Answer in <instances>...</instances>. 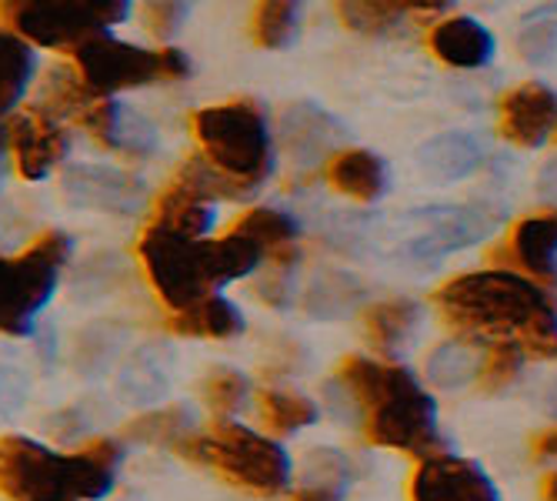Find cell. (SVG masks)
Masks as SVG:
<instances>
[{
    "instance_id": "cell-1",
    "label": "cell",
    "mask_w": 557,
    "mask_h": 501,
    "mask_svg": "<svg viewBox=\"0 0 557 501\" xmlns=\"http://www.w3.org/2000/svg\"><path fill=\"white\" fill-rule=\"evenodd\" d=\"M434 305L447 328L461 331L465 341L515 344L524 355H557V308L550 294L515 271H471L450 278Z\"/></svg>"
},
{
    "instance_id": "cell-2",
    "label": "cell",
    "mask_w": 557,
    "mask_h": 501,
    "mask_svg": "<svg viewBox=\"0 0 557 501\" xmlns=\"http://www.w3.org/2000/svg\"><path fill=\"white\" fill-rule=\"evenodd\" d=\"M137 255L150 288L171 311H184L194 301L255 271L268 255L261 244L240 234L234 224L221 237H187L168 228L147 224Z\"/></svg>"
},
{
    "instance_id": "cell-3",
    "label": "cell",
    "mask_w": 557,
    "mask_h": 501,
    "mask_svg": "<svg viewBox=\"0 0 557 501\" xmlns=\"http://www.w3.org/2000/svg\"><path fill=\"white\" fill-rule=\"evenodd\" d=\"M337 378L344 394L358 405L371 444L397 448L421 459L441 455L444 441L437 435V405L411 371L350 355Z\"/></svg>"
},
{
    "instance_id": "cell-4",
    "label": "cell",
    "mask_w": 557,
    "mask_h": 501,
    "mask_svg": "<svg viewBox=\"0 0 557 501\" xmlns=\"http://www.w3.org/2000/svg\"><path fill=\"white\" fill-rule=\"evenodd\" d=\"M121 444L94 438L77 451L47 448L24 435L0 438V494L8 501H97L114 488Z\"/></svg>"
},
{
    "instance_id": "cell-5",
    "label": "cell",
    "mask_w": 557,
    "mask_h": 501,
    "mask_svg": "<svg viewBox=\"0 0 557 501\" xmlns=\"http://www.w3.org/2000/svg\"><path fill=\"white\" fill-rule=\"evenodd\" d=\"M194 137L205 158L237 197L255 194L274 171L271 124L255 100H224L194 114Z\"/></svg>"
},
{
    "instance_id": "cell-6",
    "label": "cell",
    "mask_w": 557,
    "mask_h": 501,
    "mask_svg": "<svg viewBox=\"0 0 557 501\" xmlns=\"http://www.w3.org/2000/svg\"><path fill=\"white\" fill-rule=\"evenodd\" d=\"M177 455L197 465H208L218 475H224L231 485L264 498L284 491L290 478L287 451L277 441L227 418L214 421L205 435H190L177 448Z\"/></svg>"
},
{
    "instance_id": "cell-7",
    "label": "cell",
    "mask_w": 557,
    "mask_h": 501,
    "mask_svg": "<svg viewBox=\"0 0 557 501\" xmlns=\"http://www.w3.org/2000/svg\"><path fill=\"white\" fill-rule=\"evenodd\" d=\"M67 258L71 237L64 231H47L34 237V244L14 258L0 255V334H30L34 318L54 297Z\"/></svg>"
},
{
    "instance_id": "cell-8",
    "label": "cell",
    "mask_w": 557,
    "mask_h": 501,
    "mask_svg": "<svg viewBox=\"0 0 557 501\" xmlns=\"http://www.w3.org/2000/svg\"><path fill=\"white\" fill-rule=\"evenodd\" d=\"M74 68L84 81V87L104 100L117 90L158 84V81H181L187 77L190 64L177 47H137L124 44L111 34H100L84 40L71 50Z\"/></svg>"
},
{
    "instance_id": "cell-9",
    "label": "cell",
    "mask_w": 557,
    "mask_h": 501,
    "mask_svg": "<svg viewBox=\"0 0 557 501\" xmlns=\"http://www.w3.org/2000/svg\"><path fill=\"white\" fill-rule=\"evenodd\" d=\"M131 8L121 0L108 4H90V0H54V4H37V0H8L0 4V21L11 34L27 44L74 50L90 37L108 34L114 24L127 21Z\"/></svg>"
},
{
    "instance_id": "cell-10",
    "label": "cell",
    "mask_w": 557,
    "mask_h": 501,
    "mask_svg": "<svg viewBox=\"0 0 557 501\" xmlns=\"http://www.w3.org/2000/svg\"><path fill=\"white\" fill-rule=\"evenodd\" d=\"M411 501H500L487 472L468 459H424L411 481Z\"/></svg>"
},
{
    "instance_id": "cell-11",
    "label": "cell",
    "mask_w": 557,
    "mask_h": 501,
    "mask_svg": "<svg viewBox=\"0 0 557 501\" xmlns=\"http://www.w3.org/2000/svg\"><path fill=\"white\" fill-rule=\"evenodd\" d=\"M8 137H11L8 144L14 150V161H17V174L24 181H44L71 150L67 131H61L58 121H47L34 111L14 118L8 124Z\"/></svg>"
},
{
    "instance_id": "cell-12",
    "label": "cell",
    "mask_w": 557,
    "mask_h": 501,
    "mask_svg": "<svg viewBox=\"0 0 557 501\" xmlns=\"http://www.w3.org/2000/svg\"><path fill=\"white\" fill-rule=\"evenodd\" d=\"M557 124V94L541 81H524L500 100V134L518 147H537Z\"/></svg>"
},
{
    "instance_id": "cell-13",
    "label": "cell",
    "mask_w": 557,
    "mask_h": 501,
    "mask_svg": "<svg viewBox=\"0 0 557 501\" xmlns=\"http://www.w3.org/2000/svg\"><path fill=\"white\" fill-rule=\"evenodd\" d=\"M64 194L77 208H94V211H114V215H131L140 208L144 200V184L124 171L114 168H74L64 174Z\"/></svg>"
},
{
    "instance_id": "cell-14",
    "label": "cell",
    "mask_w": 557,
    "mask_h": 501,
    "mask_svg": "<svg viewBox=\"0 0 557 501\" xmlns=\"http://www.w3.org/2000/svg\"><path fill=\"white\" fill-rule=\"evenodd\" d=\"M497 255L518 265L531 281H554L557 278V211H537L515 224L511 237L500 244Z\"/></svg>"
},
{
    "instance_id": "cell-15",
    "label": "cell",
    "mask_w": 557,
    "mask_h": 501,
    "mask_svg": "<svg viewBox=\"0 0 557 501\" xmlns=\"http://www.w3.org/2000/svg\"><path fill=\"white\" fill-rule=\"evenodd\" d=\"M431 50L450 68H484L494 58V37L474 17H444L431 30Z\"/></svg>"
},
{
    "instance_id": "cell-16",
    "label": "cell",
    "mask_w": 557,
    "mask_h": 501,
    "mask_svg": "<svg viewBox=\"0 0 557 501\" xmlns=\"http://www.w3.org/2000/svg\"><path fill=\"white\" fill-rule=\"evenodd\" d=\"M447 4H411V0H354V4H337L344 27L358 34H394L404 24H424L444 14Z\"/></svg>"
},
{
    "instance_id": "cell-17",
    "label": "cell",
    "mask_w": 557,
    "mask_h": 501,
    "mask_svg": "<svg viewBox=\"0 0 557 501\" xmlns=\"http://www.w3.org/2000/svg\"><path fill=\"white\" fill-rule=\"evenodd\" d=\"M324 178L334 191L354 197V200H377L387 187V168L384 161L374 155V150L364 147H350L334 155L324 168Z\"/></svg>"
},
{
    "instance_id": "cell-18",
    "label": "cell",
    "mask_w": 557,
    "mask_h": 501,
    "mask_svg": "<svg viewBox=\"0 0 557 501\" xmlns=\"http://www.w3.org/2000/svg\"><path fill=\"white\" fill-rule=\"evenodd\" d=\"M418 168L431 181H441V184L465 181L468 174H474L481 168V147H478L474 137L458 134V131L437 134L428 144H421V150H418Z\"/></svg>"
},
{
    "instance_id": "cell-19",
    "label": "cell",
    "mask_w": 557,
    "mask_h": 501,
    "mask_svg": "<svg viewBox=\"0 0 557 501\" xmlns=\"http://www.w3.org/2000/svg\"><path fill=\"white\" fill-rule=\"evenodd\" d=\"M168 328L174 334L184 338H211V341H224V338H237L244 331V315L237 305H231L221 294H208L194 301L190 308L174 311L168 318Z\"/></svg>"
},
{
    "instance_id": "cell-20",
    "label": "cell",
    "mask_w": 557,
    "mask_h": 501,
    "mask_svg": "<svg viewBox=\"0 0 557 501\" xmlns=\"http://www.w3.org/2000/svg\"><path fill=\"white\" fill-rule=\"evenodd\" d=\"M34 47L11 30H0V121L24 100L34 81Z\"/></svg>"
},
{
    "instance_id": "cell-21",
    "label": "cell",
    "mask_w": 557,
    "mask_h": 501,
    "mask_svg": "<svg viewBox=\"0 0 557 501\" xmlns=\"http://www.w3.org/2000/svg\"><path fill=\"white\" fill-rule=\"evenodd\" d=\"M421 321V308L408 297H391V301H381V305L368 308L364 315V331H368V341L377 347V351H397L404 347L414 334Z\"/></svg>"
},
{
    "instance_id": "cell-22",
    "label": "cell",
    "mask_w": 557,
    "mask_h": 501,
    "mask_svg": "<svg viewBox=\"0 0 557 501\" xmlns=\"http://www.w3.org/2000/svg\"><path fill=\"white\" fill-rule=\"evenodd\" d=\"M481 344L471 341H447L431 351L428 358V381L437 388H465L481 375Z\"/></svg>"
},
{
    "instance_id": "cell-23",
    "label": "cell",
    "mask_w": 557,
    "mask_h": 501,
    "mask_svg": "<svg viewBox=\"0 0 557 501\" xmlns=\"http://www.w3.org/2000/svg\"><path fill=\"white\" fill-rule=\"evenodd\" d=\"M487 228H491V221H484V215L468 211V208H450L447 215L434 218V224L428 228V234H424L418 250H421V255H444V250L471 244Z\"/></svg>"
},
{
    "instance_id": "cell-24",
    "label": "cell",
    "mask_w": 557,
    "mask_h": 501,
    "mask_svg": "<svg viewBox=\"0 0 557 501\" xmlns=\"http://www.w3.org/2000/svg\"><path fill=\"white\" fill-rule=\"evenodd\" d=\"M261 415L268 421L271 431L277 435H294L300 428L314 425L318 418V405L311 398H304L297 391H277V388H268L261 391Z\"/></svg>"
},
{
    "instance_id": "cell-25",
    "label": "cell",
    "mask_w": 557,
    "mask_h": 501,
    "mask_svg": "<svg viewBox=\"0 0 557 501\" xmlns=\"http://www.w3.org/2000/svg\"><path fill=\"white\" fill-rule=\"evenodd\" d=\"M284 127H287V144L294 150H311V155L327 150L341 137L337 121H331L327 114H321L314 108H304V105H297L284 114Z\"/></svg>"
},
{
    "instance_id": "cell-26",
    "label": "cell",
    "mask_w": 557,
    "mask_h": 501,
    "mask_svg": "<svg viewBox=\"0 0 557 501\" xmlns=\"http://www.w3.org/2000/svg\"><path fill=\"white\" fill-rule=\"evenodd\" d=\"M127 435L144 444H168L177 451L190 438V412L181 405H168L161 412H150L137 421H131Z\"/></svg>"
},
{
    "instance_id": "cell-27",
    "label": "cell",
    "mask_w": 557,
    "mask_h": 501,
    "mask_svg": "<svg viewBox=\"0 0 557 501\" xmlns=\"http://www.w3.org/2000/svg\"><path fill=\"white\" fill-rule=\"evenodd\" d=\"M297 14H300L297 4H281V0H274V4H258L255 17H250V37H255L258 47H268V50L287 47L297 30Z\"/></svg>"
},
{
    "instance_id": "cell-28",
    "label": "cell",
    "mask_w": 557,
    "mask_h": 501,
    "mask_svg": "<svg viewBox=\"0 0 557 501\" xmlns=\"http://www.w3.org/2000/svg\"><path fill=\"white\" fill-rule=\"evenodd\" d=\"M518 54L528 64H547L557 54V17L547 14H534L528 21H521V30L515 37Z\"/></svg>"
},
{
    "instance_id": "cell-29",
    "label": "cell",
    "mask_w": 557,
    "mask_h": 501,
    "mask_svg": "<svg viewBox=\"0 0 557 501\" xmlns=\"http://www.w3.org/2000/svg\"><path fill=\"white\" fill-rule=\"evenodd\" d=\"M521 362H524V351L521 347H515V344H491L484 362H481L478 388L487 391V394L508 388L521 375Z\"/></svg>"
},
{
    "instance_id": "cell-30",
    "label": "cell",
    "mask_w": 557,
    "mask_h": 501,
    "mask_svg": "<svg viewBox=\"0 0 557 501\" xmlns=\"http://www.w3.org/2000/svg\"><path fill=\"white\" fill-rule=\"evenodd\" d=\"M200 394H205V401L218 415H234L247 401V378L240 371L218 368V371H211L205 378V384H200Z\"/></svg>"
},
{
    "instance_id": "cell-31",
    "label": "cell",
    "mask_w": 557,
    "mask_h": 501,
    "mask_svg": "<svg viewBox=\"0 0 557 501\" xmlns=\"http://www.w3.org/2000/svg\"><path fill=\"white\" fill-rule=\"evenodd\" d=\"M187 8L184 4H147L144 8V27L154 34L158 40H168L181 30V24L187 21Z\"/></svg>"
},
{
    "instance_id": "cell-32",
    "label": "cell",
    "mask_w": 557,
    "mask_h": 501,
    "mask_svg": "<svg viewBox=\"0 0 557 501\" xmlns=\"http://www.w3.org/2000/svg\"><path fill=\"white\" fill-rule=\"evenodd\" d=\"M531 451H534V459H541V462L557 459V425L554 428H544L541 435H534Z\"/></svg>"
},
{
    "instance_id": "cell-33",
    "label": "cell",
    "mask_w": 557,
    "mask_h": 501,
    "mask_svg": "<svg viewBox=\"0 0 557 501\" xmlns=\"http://www.w3.org/2000/svg\"><path fill=\"white\" fill-rule=\"evenodd\" d=\"M287 501H337V491H331V488H318V485H308V488L294 491Z\"/></svg>"
},
{
    "instance_id": "cell-34",
    "label": "cell",
    "mask_w": 557,
    "mask_h": 501,
    "mask_svg": "<svg viewBox=\"0 0 557 501\" xmlns=\"http://www.w3.org/2000/svg\"><path fill=\"white\" fill-rule=\"evenodd\" d=\"M541 184H544L547 191H557V158H550V161L541 168Z\"/></svg>"
},
{
    "instance_id": "cell-35",
    "label": "cell",
    "mask_w": 557,
    "mask_h": 501,
    "mask_svg": "<svg viewBox=\"0 0 557 501\" xmlns=\"http://www.w3.org/2000/svg\"><path fill=\"white\" fill-rule=\"evenodd\" d=\"M544 498H547V501H557V475H550V478H547V485H544Z\"/></svg>"
},
{
    "instance_id": "cell-36",
    "label": "cell",
    "mask_w": 557,
    "mask_h": 501,
    "mask_svg": "<svg viewBox=\"0 0 557 501\" xmlns=\"http://www.w3.org/2000/svg\"><path fill=\"white\" fill-rule=\"evenodd\" d=\"M8 140H11V137H8V124H4V121H0V155H4V147H8Z\"/></svg>"
},
{
    "instance_id": "cell-37",
    "label": "cell",
    "mask_w": 557,
    "mask_h": 501,
    "mask_svg": "<svg viewBox=\"0 0 557 501\" xmlns=\"http://www.w3.org/2000/svg\"><path fill=\"white\" fill-rule=\"evenodd\" d=\"M554 134H557V124H554Z\"/></svg>"
}]
</instances>
